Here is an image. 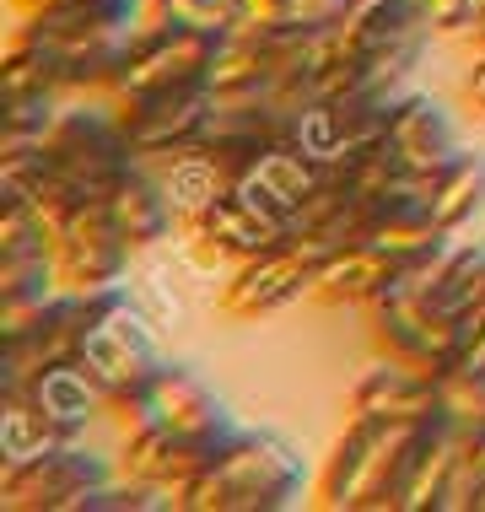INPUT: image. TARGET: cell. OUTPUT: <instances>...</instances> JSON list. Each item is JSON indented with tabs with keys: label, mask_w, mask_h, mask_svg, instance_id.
<instances>
[{
	"label": "cell",
	"mask_w": 485,
	"mask_h": 512,
	"mask_svg": "<svg viewBox=\"0 0 485 512\" xmlns=\"http://www.w3.org/2000/svg\"><path fill=\"white\" fill-rule=\"evenodd\" d=\"M318 270L324 265H318L308 248L281 243V248H270V254H259V259L232 265V281L221 286L216 308L227 318H238V324H254V318H270V313L291 308L297 297L318 292Z\"/></svg>",
	"instance_id": "cell-10"
},
{
	"label": "cell",
	"mask_w": 485,
	"mask_h": 512,
	"mask_svg": "<svg viewBox=\"0 0 485 512\" xmlns=\"http://www.w3.org/2000/svg\"><path fill=\"white\" fill-rule=\"evenodd\" d=\"M459 124L442 108L432 92H405L388 119L383 135V157L399 178H415V184H432V178L459 157Z\"/></svg>",
	"instance_id": "cell-12"
},
{
	"label": "cell",
	"mask_w": 485,
	"mask_h": 512,
	"mask_svg": "<svg viewBox=\"0 0 485 512\" xmlns=\"http://www.w3.org/2000/svg\"><path fill=\"white\" fill-rule=\"evenodd\" d=\"M399 275H405V270H394L372 243H351V248H340V254L318 270V297H324V302H362V308H372V302H378Z\"/></svg>",
	"instance_id": "cell-20"
},
{
	"label": "cell",
	"mask_w": 485,
	"mask_h": 512,
	"mask_svg": "<svg viewBox=\"0 0 485 512\" xmlns=\"http://www.w3.org/2000/svg\"><path fill=\"white\" fill-rule=\"evenodd\" d=\"M114 480L103 453H92L81 437L49 448L44 459L22 469H0V507L11 512H81V502Z\"/></svg>",
	"instance_id": "cell-8"
},
{
	"label": "cell",
	"mask_w": 485,
	"mask_h": 512,
	"mask_svg": "<svg viewBox=\"0 0 485 512\" xmlns=\"http://www.w3.org/2000/svg\"><path fill=\"white\" fill-rule=\"evenodd\" d=\"M308 496L302 453L281 432H232V442L184 491L189 512H291Z\"/></svg>",
	"instance_id": "cell-1"
},
{
	"label": "cell",
	"mask_w": 485,
	"mask_h": 512,
	"mask_svg": "<svg viewBox=\"0 0 485 512\" xmlns=\"http://www.w3.org/2000/svg\"><path fill=\"white\" fill-rule=\"evenodd\" d=\"M432 11L426 0H356L335 27V44L345 54H383L405 44H432Z\"/></svg>",
	"instance_id": "cell-15"
},
{
	"label": "cell",
	"mask_w": 485,
	"mask_h": 512,
	"mask_svg": "<svg viewBox=\"0 0 485 512\" xmlns=\"http://www.w3.org/2000/svg\"><path fill=\"white\" fill-rule=\"evenodd\" d=\"M351 6H356V0H291V22H297V27H318V33H335Z\"/></svg>",
	"instance_id": "cell-26"
},
{
	"label": "cell",
	"mask_w": 485,
	"mask_h": 512,
	"mask_svg": "<svg viewBox=\"0 0 485 512\" xmlns=\"http://www.w3.org/2000/svg\"><path fill=\"white\" fill-rule=\"evenodd\" d=\"M119 464H124V475L151 480V486L173 491V496H178V507H184V491L205 475L211 453H200V448H189V442L168 437L162 426H124Z\"/></svg>",
	"instance_id": "cell-18"
},
{
	"label": "cell",
	"mask_w": 485,
	"mask_h": 512,
	"mask_svg": "<svg viewBox=\"0 0 485 512\" xmlns=\"http://www.w3.org/2000/svg\"><path fill=\"white\" fill-rule=\"evenodd\" d=\"M243 178L291 221V227H297V216L308 211L313 195H318V184H324V168L308 162L302 151H291V146H270L265 157H259V168L243 173Z\"/></svg>",
	"instance_id": "cell-19"
},
{
	"label": "cell",
	"mask_w": 485,
	"mask_h": 512,
	"mask_svg": "<svg viewBox=\"0 0 485 512\" xmlns=\"http://www.w3.org/2000/svg\"><path fill=\"white\" fill-rule=\"evenodd\" d=\"M464 98L485 114V44H480V60H475V71H469V81H464Z\"/></svg>",
	"instance_id": "cell-29"
},
{
	"label": "cell",
	"mask_w": 485,
	"mask_h": 512,
	"mask_svg": "<svg viewBox=\"0 0 485 512\" xmlns=\"http://www.w3.org/2000/svg\"><path fill=\"white\" fill-rule=\"evenodd\" d=\"M426 205H432L437 227L459 238L469 221L485 211V157L480 151H459V157L426 184Z\"/></svg>",
	"instance_id": "cell-21"
},
{
	"label": "cell",
	"mask_w": 485,
	"mask_h": 512,
	"mask_svg": "<svg viewBox=\"0 0 485 512\" xmlns=\"http://www.w3.org/2000/svg\"><path fill=\"white\" fill-rule=\"evenodd\" d=\"M291 22V0H238V33H259V27Z\"/></svg>",
	"instance_id": "cell-27"
},
{
	"label": "cell",
	"mask_w": 485,
	"mask_h": 512,
	"mask_svg": "<svg viewBox=\"0 0 485 512\" xmlns=\"http://www.w3.org/2000/svg\"><path fill=\"white\" fill-rule=\"evenodd\" d=\"M146 22L194 27V33H238V0H146Z\"/></svg>",
	"instance_id": "cell-24"
},
{
	"label": "cell",
	"mask_w": 485,
	"mask_h": 512,
	"mask_svg": "<svg viewBox=\"0 0 485 512\" xmlns=\"http://www.w3.org/2000/svg\"><path fill=\"white\" fill-rule=\"evenodd\" d=\"M124 114V130H130L141 162L157 157H178L200 141L205 119L216 108L211 87H162V92H135V98H114Z\"/></svg>",
	"instance_id": "cell-11"
},
{
	"label": "cell",
	"mask_w": 485,
	"mask_h": 512,
	"mask_svg": "<svg viewBox=\"0 0 485 512\" xmlns=\"http://www.w3.org/2000/svg\"><path fill=\"white\" fill-rule=\"evenodd\" d=\"M60 437L54 426L38 415L33 405H27L22 389H0V469H22L33 459H44L49 448H60Z\"/></svg>",
	"instance_id": "cell-22"
},
{
	"label": "cell",
	"mask_w": 485,
	"mask_h": 512,
	"mask_svg": "<svg viewBox=\"0 0 485 512\" xmlns=\"http://www.w3.org/2000/svg\"><path fill=\"white\" fill-rule=\"evenodd\" d=\"M135 243L114 227L103 200H81L54 221V275L60 292H114L130 275Z\"/></svg>",
	"instance_id": "cell-7"
},
{
	"label": "cell",
	"mask_w": 485,
	"mask_h": 512,
	"mask_svg": "<svg viewBox=\"0 0 485 512\" xmlns=\"http://www.w3.org/2000/svg\"><path fill=\"white\" fill-rule=\"evenodd\" d=\"M475 38H480V44H485V22H480V33H475Z\"/></svg>",
	"instance_id": "cell-30"
},
{
	"label": "cell",
	"mask_w": 485,
	"mask_h": 512,
	"mask_svg": "<svg viewBox=\"0 0 485 512\" xmlns=\"http://www.w3.org/2000/svg\"><path fill=\"white\" fill-rule=\"evenodd\" d=\"M103 211L114 216V227H119L135 248L162 243V238L178 227V211H173V200H168V184H162V173H151L146 162H135L130 173H119L114 184L103 189Z\"/></svg>",
	"instance_id": "cell-17"
},
{
	"label": "cell",
	"mask_w": 485,
	"mask_h": 512,
	"mask_svg": "<svg viewBox=\"0 0 485 512\" xmlns=\"http://www.w3.org/2000/svg\"><path fill=\"white\" fill-rule=\"evenodd\" d=\"M0 389H22L27 405H33L60 437H81L92 426L97 410H108V399L97 394V383L81 372L76 362H49L33 367L22 383H0Z\"/></svg>",
	"instance_id": "cell-16"
},
{
	"label": "cell",
	"mask_w": 485,
	"mask_h": 512,
	"mask_svg": "<svg viewBox=\"0 0 485 512\" xmlns=\"http://www.w3.org/2000/svg\"><path fill=\"white\" fill-rule=\"evenodd\" d=\"M351 415L388 421V426H437V421H453V415H448V394H442V378H432V372H421L410 362H394V356H383V362L351 389Z\"/></svg>",
	"instance_id": "cell-13"
},
{
	"label": "cell",
	"mask_w": 485,
	"mask_h": 512,
	"mask_svg": "<svg viewBox=\"0 0 485 512\" xmlns=\"http://www.w3.org/2000/svg\"><path fill=\"white\" fill-rule=\"evenodd\" d=\"M426 11H432V27L448 38L480 33V22H485V0H426Z\"/></svg>",
	"instance_id": "cell-25"
},
{
	"label": "cell",
	"mask_w": 485,
	"mask_h": 512,
	"mask_svg": "<svg viewBox=\"0 0 485 512\" xmlns=\"http://www.w3.org/2000/svg\"><path fill=\"white\" fill-rule=\"evenodd\" d=\"M270 146H281L275 141V98L270 103H221L211 108V119H205V130H200V141H194V151L200 157H211L221 178H243V173H254L259 168V157H265Z\"/></svg>",
	"instance_id": "cell-14"
},
{
	"label": "cell",
	"mask_w": 485,
	"mask_h": 512,
	"mask_svg": "<svg viewBox=\"0 0 485 512\" xmlns=\"http://www.w3.org/2000/svg\"><path fill=\"white\" fill-rule=\"evenodd\" d=\"M119 421L124 426H162L168 437L211 453V459L232 442V432H238V426H232V410L221 405V394L184 362H162L157 378H151L130 405H119Z\"/></svg>",
	"instance_id": "cell-4"
},
{
	"label": "cell",
	"mask_w": 485,
	"mask_h": 512,
	"mask_svg": "<svg viewBox=\"0 0 485 512\" xmlns=\"http://www.w3.org/2000/svg\"><path fill=\"white\" fill-rule=\"evenodd\" d=\"M168 162V173H162V184H168V200H173V211H178V227L194 232V221L205 216V205H211L221 195V168L211 157H200V151H178V157H162Z\"/></svg>",
	"instance_id": "cell-23"
},
{
	"label": "cell",
	"mask_w": 485,
	"mask_h": 512,
	"mask_svg": "<svg viewBox=\"0 0 485 512\" xmlns=\"http://www.w3.org/2000/svg\"><path fill=\"white\" fill-rule=\"evenodd\" d=\"M162 362H168V356H162L151 324L130 308L124 286L97 292V308H92L87 329H81V345H76V367L97 383V394L108 399V410L130 405V399L162 372Z\"/></svg>",
	"instance_id": "cell-3"
},
{
	"label": "cell",
	"mask_w": 485,
	"mask_h": 512,
	"mask_svg": "<svg viewBox=\"0 0 485 512\" xmlns=\"http://www.w3.org/2000/svg\"><path fill=\"white\" fill-rule=\"evenodd\" d=\"M44 146H49V157L60 162L81 189H92L97 200H103V189L114 184L119 173H130L135 162H141V151H135L130 130H124V114H119L114 98L108 103H76V108L60 103Z\"/></svg>",
	"instance_id": "cell-5"
},
{
	"label": "cell",
	"mask_w": 485,
	"mask_h": 512,
	"mask_svg": "<svg viewBox=\"0 0 485 512\" xmlns=\"http://www.w3.org/2000/svg\"><path fill=\"white\" fill-rule=\"evenodd\" d=\"M227 38L232 33H194V27L146 22L135 33L124 76L108 98H135V92H162V87H211Z\"/></svg>",
	"instance_id": "cell-6"
},
{
	"label": "cell",
	"mask_w": 485,
	"mask_h": 512,
	"mask_svg": "<svg viewBox=\"0 0 485 512\" xmlns=\"http://www.w3.org/2000/svg\"><path fill=\"white\" fill-rule=\"evenodd\" d=\"M17 6V17H54V11H71L81 0H11Z\"/></svg>",
	"instance_id": "cell-28"
},
{
	"label": "cell",
	"mask_w": 485,
	"mask_h": 512,
	"mask_svg": "<svg viewBox=\"0 0 485 512\" xmlns=\"http://www.w3.org/2000/svg\"><path fill=\"white\" fill-rule=\"evenodd\" d=\"M189 238L200 243L205 254L227 259V265H243V259H259V254H270V248L291 243V221L275 211L248 178H232V184H221V195L205 205V216L194 221Z\"/></svg>",
	"instance_id": "cell-9"
},
{
	"label": "cell",
	"mask_w": 485,
	"mask_h": 512,
	"mask_svg": "<svg viewBox=\"0 0 485 512\" xmlns=\"http://www.w3.org/2000/svg\"><path fill=\"white\" fill-rule=\"evenodd\" d=\"M442 426V421H437ZM432 426H388L351 415V426L340 432L335 453H329L324 475H318V507L329 512H399V491L405 475L421 453V442Z\"/></svg>",
	"instance_id": "cell-2"
}]
</instances>
